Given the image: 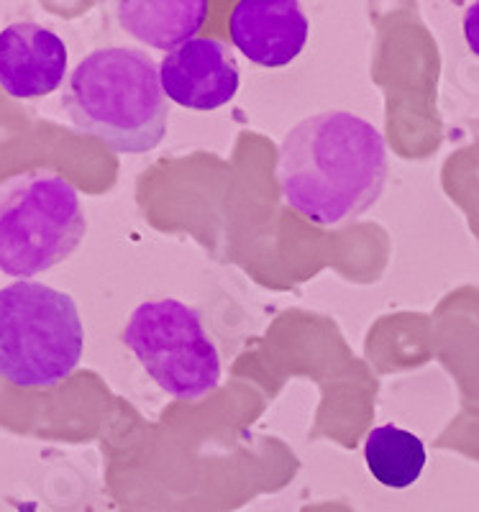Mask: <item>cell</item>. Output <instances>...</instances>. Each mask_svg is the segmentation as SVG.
I'll return each instance as SVG.
<instances>
[{
	"label": "cell",
	"mask_w": 479,
	"mask_h": 512,
	"mask_svg": "<svg viewBox=\"0 0 479 512\" xmlns=\"http://www.w3.org/2000/svg\"><path fill=\"white\" fill-rule=\"evenodd\" d=\"M234 47L259 67H287L308 44L310 24L295 0H241L228 18Z\"/></svg>",
	"instance_id": "52a82bcc"
},
{
	"label": "cell",
	"mask_w": 479,
	"mask_h": 512,
	"mask_svg": "<svg viewBox=\"0 0 479 512\" xmlns=\"http://www.w3.org/2000/svg\"><path fill=\"white\" fill-rule=\"evenodd\" d=\"M462 29H464V39H467L469 52H472L474 57H479V3H472V6L464 11Z\"/></svg>",
	"instance_id": "8fae6325"
},
{
	"label": "cell",
	"mask_w": 479,
	"mask_h": 512,
	"mask_svg": "<svg viewBox=\"0 0 479 512\" xmlns=\"http://www.w3.org/2000/svg\"><path fill=\"white\" fill-rule=\"evenodd\" d=\"M118 24L154 49L182 47L195 39L208 16L205 0H123L116 3Z\"/></svg>",
	"instance_id": "9c48e42d"
},
{
	"label": "cell",
	"mask_w": 479,
	"mask_h": 512,
	"mask_svg": "<svg viewBox=\"0 0 479 512\" xmlns=\"http://www.w3.org/2000/svg\"><path fill=\"white\" fill-rule=\"evenodd\" d=\"M159 77L164 95L190 111H216L234 100L241 85L234 52L213 36H195L164 54Z\"/></svg>",
	"instance_id": "8992f818"
},
{
	"label": "cell",
	"mask_w": 479,
	"mask_h": 512,
	"mask_svg": "<svg viewBox=\"0 0 479 512\" xmlns=\"http://www.w3.org/2000/svg\"><path fill=\"white\" fill-rule=\"evenodd\" d=\"M67 44L47 26L18 21L0 31V88L16 100L54 93L65 82Z\"/></svg>",
	"instance_id": "ba28073f"
},
{
	"label": "cell",
	"mask_w": 479,
	"mask_h": 512,
	"mask_svg": "<svg viewBox=\"0 0 479 512\" xmlns=\"http://www.w3.org/2000/svg\"><path fill=\"white\" fill-rule=\"evenodd\" d=\"M65 111L72 126L113 152L144 154L167 134V95L159 64L131 47L95 49L70 75Z\"/></svg>",
	"instance_id": "7a4b0ae2"
},
{
	"label": "cell",
	"mask_w": 479,
	"mask_h": 512,
	"mask_svg": "<svg viewBox=\"0 0 479 512\" xmlns=\"http://www.w3.org/2000/svg\"><path fill=\"white\" fill-rule=\"evenodd\" d=\"M82 349L85 328L67 292L31 280L0 287V379L54 387L75 372Z\"/></svg>",
	"instance_id": "3957f363"
},
{
	"label": "cell",
	"mask_w": 479,
	"mask_h": 512,
	"mask_svg": "<svg viewBox=\"0 0 479 512\" xmlns=\"http://www.w3.org/2000/svg\"><path fill=\"white\" fill-rule=\"evenodd\" d=\"M88 231L75 187L59 175L34 172L0 195V272L36 277L65 262Z\"/></svg>",
	"instance_id": "277c9868"
},
{
	"label": "cell",
	"mask_w": 479,
	"mask_h": 512,
	"mask_svg": "<svg viewBox=\"0 0 479 512\" xmlns=\"http://www.w3.org/2000/svg\"><path fill=\"white\" fill-rule=\"evenodd\" d=\"M364 461L382 487L405 489L421 479L426 466V446L405 428L380 425L364 438Z\"/></svg>",
	"instance_id": "30bf717a"
},
{
	"label": "cell",
	"mask_w": 479,
	"mask_h": 512,
	"mask_svg": "<svg viewBox=\"0 0 479 512\" xmlns=\"http://www.w3.org/2000/svg\"><path fill=\"white\" fill-rule=\"evenodd\" d=\"M277 175L295 213L318 226H341L367 213L385 190V136L357 113H318L285 134Z\"/></svg>",
	"instance_id": "6da1fadb"
},
{
	"label": "cell",
	"mask_w": 479,
	"mask_h": 512,
	"mask_svg": "<svg viewBox=\"0 0 479 512\" xmlns=\"http://www.w3.org/2000/svg\"><path fill=\"white\" fill-rule=\"evenodd\" d=\"M123 344L149 377L177 400H200L221 384V354L195 308L175 297L147 300L131 313Z\"/></svg>",
	"instance_id": "5b68a950"
}]
</instances>
